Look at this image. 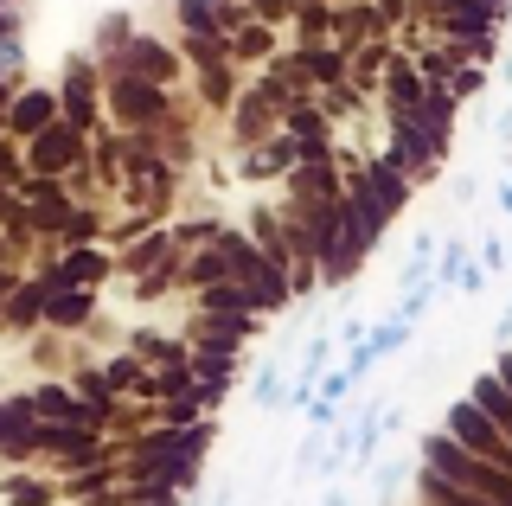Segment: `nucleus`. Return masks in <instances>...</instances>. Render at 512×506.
I'll list each match as a JSON object with an SVG mask.
<instances>
[{"label":"nucleus","instance_id":"obj_27","mask_svg":"<svg viewBox=\"0 0 512 506\" xmlns=\"http://www.w3.org/2000/svg\"><path fill=\"white\" fill-rule=\"evenodd\" d=\"M346 385H352V378H346V372H327V385H320V398H327V404H333V398H340V391H346Z\"/></svg>","mask_w":512,"mask_h":506},{"label":"nucleus","instance_id":"obj_26","mask_svg":"<svg viewBox=\"0 0 512 506\" xmlns=\"http://www.w3.org/2000/svg\"><path fill=\"white\" fill-rule=\"evenodd\" d=\"M480 257H487V270H506V244H500V237H487V244H480Z\"/></svg>","mask_w":512,"mask_h":506},{"label":"nucleus","instance_id":"obj_15","mask_svg":"<svg viewBox=\"0 0 512 506\" xmlns=\"http://www.w3.org/2000/svg\"><path fill=\"white\" fill-rule=\"evenodd\" d=\"M186 52H192V65H231V39L224 33H186Z\"/></svg>","mask_w":512,"mask_h":506},{"label":"nucleus","instance_id":"obj_7","mask_svg":"<svg viewBox=\"0 0 512 506\" xmlns=\"http://www.w3.org/2000/svg\"><path fill=\"white\" fill-rule=\"evenodd\" d=\"M90 308H96L90 289H52V295H45V314H39V321H52V327H64V334H71V327L90 321Z\"/></svg>","mask_w":512,"mask_h":506},{"label":"nucleus","instance_id":"obj_11","mask_svg":"<svg viewBox=\"0 0 512 506\" xmlns=\"http://www.w3.org/2000/svg\"><path fill=\"white\" fill-rule=\"evenodd\" d=\"M116 103H122L128 122H148L154 109H160V90L148 84V77H116Z\"/></svg>","mask_w":512,"mask_h":506},{"label":"nucleus","instance_id":"obj_33","mask_svg":"<svg viewBox=\"0 0 512 506\" xmlns=\"http://www.w3.org/2000/svg\"><path fill=\"white\" fill-rule=\"evenodd\" d=\"M0 289H7V276H0Z\"/></svg>","mask_w":512,"mask_h":506},{"label":"nucleus","instance_id":"obj_22","mask_svg":"<svg viewBox=\"0 0 512 506\" xmlns=\"http://www.w3.org/2000/svg\"><path fill=\"white\" fill-rule=\"evenodd\" d=\"M461 263H468V244H448V250H442V282H455Z\"/></svg>","mask_w":512,"mask_h":506},{"label":"nucleus","instance_id":"obj_20","mask_svg":"<svg viewBox=\"0 0 512 506\" xmlns=\"http://www.w3.org/2000/svg\"><path fill=\"white\" fill-rule=\"evenodd\" d=\"M288 129H295L301 141H320V129H327V122H320L314 103H295V109H288Z\"/></svg>","mask_w":512,"mask_h":506},{"label":"nucleus","instance_id":"obj_5","mask_svg":"<svg viewBox=\"0 0 512 506\" xmlns=\"http://www.w3.org/2000/svg\"><path fill=\"white\" fill-rule=\"evenodd\" d=\"M359 186L384 205V212H404V205H410V186H404V173H397L391 161H365V180Z\"/></svg>","mask_w":512,"mask_h":506},{"label":"nucleus","instance_id":"obj_34","mask_svg":"<svg viewBox=\"0 0 512 506\" xmlns=\"http://www.w3.org/2000/svg\"><path fill=\"white\" fill-rule=\"evenodd\" d=\"M218 506H231V500H218Z\"/></svg>","mask_w":512,"mask_h":506},{"label":"nucleus","instance_id":"obj_17","mask_svg":"<svg viewBox=\"0 0 512 506\" xmlns=\"http://www.w3.org/2000/svg\"><path fill=\"white\" fill-rule=\"evenodd\" d=\"M269 45H276V33H269V20H256L231 39V58H269Z\"/></svg>","mask_w":512,"mask_h":506},{"label":"nucleus","instance_id":"obj_32","mask_svg":"<svg viewBox=\"0 0 512 506\" xmlns=\"http://www.w3.org/2000/svg\"><path fill=\"white\" fill-rule=\"evenodd\" d=\"M0 109H7V84H0Z\"/></svg>","mask_w":512,"mask_h":506},{"label":"nucleus","instance_id":"obj_1","mask_svg":"<svg viewBox=\"0 0 512 506\" xmlns=\"http://www.w3.org/2000/svg\"><path fill=\"white\" fill-rule=\"evenodd\" d=\"M423 468L442 474V481H455V487H468V494H480V500H493V506H512V481L493 474V462L468 455L455 436H429L423 442Z\"/></svg>","mask_w":512,"mask_h":506},{"label":"nucleus","instance_id":"obj_9","mask_svg":"<svg viewBox=\"0 0 512 506\" xmlns=\"http://www.w3.org/2000/svg\"><path fill=\"white\" fill-rule=\"evenodd\" d=\"M103 270H109V257H103V250H71V257L58 263L52 289H84V282H96Z\"/></svg>","mask_w":512,"mask_h":506},{"label":"nucleus","instance_id":"obj_19","mask_svg":"<svg viewBox=\"0 0 512 506\" xmlns=\"http://www.w3.org/2000/svg\"><path fill=\"white\" fill-rule=\"evenodd\" d=\"M410 340V327L404 321H384V327H372V334H365V346H372V359H384V353H397V346Z\"/></svg>","mask_w":512,"mask_h":506},{"label":"nucleus","instance_id":"obj_31","mask_svg":"<svg viewBox=\"0 0 512 506\" xmlns=\"http://www.w3.org/2000/svg\"><path fill=\"white\" fill-rule=\"evenodd\" d=\"M327 506H352V500H346V494H327Z\"/></svg>","mask_w":512,"mask_h":506},{"label":"nucleus","instance_id":"obj_29","mask_svg":"<svg viewBox=\"0 0 512 506\" xmlns=\"http://www.w3.org/2000/svg\"><path fill=\"white\" fill-rule=\"evenodd\" d=\"M500 212H506V218H512V180H506V186H500Z\"/></svg>","mask_w":512,"mask_h":506},{"label":"nucleus","instance_id":"obj_14","mask_svg":"<svg viewBox=\"0 0 512 506\" xmlns=\"http://www.w3.org/2000/svg\"><path fill=\"white\" fill-rule=\"evenodd\" d=\"M45 295H52V282H32V289H20V295H13V308L0 314V321H7V327H32V321L45 314Z\"/></svg>","mask_w":512,"mask_h":506},{"label":"nucleus","instance_id":"obj_30","mask_svg":"<svg viewBox=\"0 0 512 506\" xmlns=\"http://www.w3.org/2000/svg\"><path fill=\"white\" fill-rule=\"evenodd\" d=\"M500 340H512V308H506V321H500Z\"/></svg>","mask_w":512,"mask_h":506},{"label":"nucleus","instance_id":"obj_12","mask_svg":"<svg viewBox=\"0 0 512 506\" xmlns=\"http://www.w3.org/2000/svg\"><path fill=\"white\" fill-rule=\"evenodd\" d=\"M288 161H295V141H269V148H250V161L237 173L244 180H276V173H288Z\"/></svg>","mask_w":512,"mask_h":506},{"label":"nucleus","instance_id":"obj_35","mask_svg":"<svg viewBox=\"0 0 512 506\" xmlns=\"http://www.w3.org/2000/svg\"><path fill=\"white\" fill-rule=\"evenodd\" d=\"M160 506H173V500H160Z\"/></svg>","mask_w":512,"mask_h":506},{"label":"nucleus","instance_id":"obj_10","mask_svg":"<svg viewBox=\"0 0 512 506\" xmlns=\"http://www.w3.org/2000/svg\"><path fill=\"white\" fill-rule=\"evenodd\" d=\"M7 109H13V129H20V135H39L45 122H52L58 97H52V90H26V97H13Z\"/></svg>","mask_w":512,"mask_h":506},{"label":"nucleus","instance_id":"obj_8","mask_svg":"<svg viewBox=\"0 0 512 506\" xmlns=\"http://www.w3.org/2000/svg\"><path fill=\"white\" fill-rule=\"evenodd\" d=\"M474 404L487 410V423H493L500 436H512V391H506L493 372H487V378H474Z\"/></svg>","mask_w":512,"mask_h":506},{"label":"nucleus","instance_id":"obj_18","mask_svg":"<svg viewBox=\"0 0 512 506\" xmlns=\"http://www.w3.org/2000/svg\"><path fill=\"white\" fill-rule=\"evenodd\" d=\"M218 7H224V0H180L186 33H218Z\"/></svg>","mask_w":512,"mask_h":506},{"label":"nucleus","instance_id":"obj_24","mask_svg":"<svg viewBox=\"0 0 512 506\" xmlns=\"http://www.w3.org/2000/svg\"><path fill=\"white\" fill-rule=\"evenodd\" d=\"M410 7H416V13H423V20H442V13H455V7H461V0H410Z\"/></svg>","mask_w":512,"mask_h":506},{"label":"nucleus","instance_id":"obj_25","mask_svg":"<svg viewBox=\"0 0 512 506\" xmlns=\"http://www.w3.org/2000/svg\"><path fill=\"white\" fill-rule=\"evenodd\" d=\"M372 13L391 26V20H404V13H410V0H372Z\"/></svg>","mask_w":512,"mask_h":506},{"label":"nucleus","instance_id":"obj_23","mask_svg":"<svg viewBox=\"0 0 512 506\" xmlns=\"http://www.w3.org/2000/svg\"><path fill=\"white\" fill-rule=\"evenodd\" d=\"M276 385H282V372H276V366H263V378L250 385V391H256V404H269V398H276Z\"/></svg>","mask_w":512,"mask_h":506},{"label":"nucleus","instance_id":"obj_13","mask_svg":"<svg viewBox=\"0 0 512 506\" xmlns=\"http://www.w3.org/2000/svg\"><path fill=\"white\" fill-rule=\"evenodd\" d=\"M231 372H237V359L224 353V346H199V353H192V378H199V385H231Z\"/></svg>","mask_w":512,"mask_h":506},{"label":"nucleus","instance_id":"obj_28","mask_svg":"<svg viewBox=\"0 0 512 506\" xmlns=\"http://www.w3.org/2000/svg\"><path fill=\"white\" fill-rule=\"evenodd\" d=\"M493 378H500V385L512 391V353H500V372H493Z\"/></svg>","mask_w":512,"mask_h":506},{"label":"nucleus","instance_id":"obj_3","mask_svg":"<svg viewBox=\"0 0 512 506\" xmlns=\"http://www.w3.org/2000/svg\"><path fill=\"white\" fill-rule=\"evenodd\" d=\"M77 161H84V141H77L71 122H45V129L32 135V167H39V173H64Z\"/></svg>","mask_w":512,"mask_h":506},{"label":"nucleus","instance_id":"obj_16","mask_svg":"<svg viewBox=\"0 0 512 506\" xmlns=\"http://www.w3.org/2000/svg\"><path fill=\"white\" fill-rule=\"evenodd\" d=\"M167 263H173V244H167V237H148L141 250H128L122 270H141V276H148V270H167Z\"/></svg>","mask_w":512,"mask_h":506},{"label":"nucleus","instance_id":"obj_2","mask_svg":"<svg viewBox=\"0 0 512 506\" xmlns=\"http://www.w3.org/2000/svg\"><path fill=\"white\" fill-rule=\"evenodd\" d=\"M442 436H455L468 455H480V462H506V468H512V442H506L500 430H493V423H487V410H480L474 398H461L455 410H448V430H442Z\"/></svg>","mask_w":512,"mask_h":506},{"label":"nucleus","instance_id":"obj_4","mask_svg":"<svg viewBox=\"0 0 512 506\" xmlns=\"http://www.w3.org/2000/svg\"><path fill=\"white\" fill-rule=\"evenodd\" d=\"M116 58L128 65V77H154V84H167V77L180 71V65H173V52H167V45H154V39H128Z\"/></svg>","mask_w":512,"mask_h":506},{"label":"nucleus","instance_id":"obj_6","mask_svg":"<svg viewBox=\"0 0 512 506\" xmlns=\"http://www.w3.org/2000/svg\"><path fill=\"white\" fill-rule=\"evenodd\" d=\"M423 90H429V84L410 71V58H397V52H391V84H384V109H391V116H410V109L423 103Z\"/></svg>","mask_w":512,"mask_h":506},{"label":"nucleus","instance_id":"obj_21","mask_svg":"<svg viewBox=\"0 0 512 506\" xmlns=\"http://www.w3.org/2000/svg\"><path fill=\"white\" fill-rule=\"evenodd\" d=\"M327 103H333V116H359V90L352 84H327Z\"/></svg>","mask_w":512,"mask_h":506}]
</instances>
